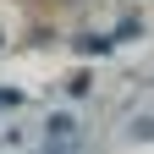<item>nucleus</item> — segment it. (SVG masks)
Here are the masks:
<instances>
[{"label": "nucleus", "mask_w": 154, "mask_h": 154, "mask_svg": "<svg viewBox=\"0 0 154 154\" xmlns=\"http://www.w3.org/2000/svg\"><path fill=\"white\" fill-rule=\"evenodd\" d=\"M17 138H22V132H17V127H6V132H0V149H11Z\"/></svg>", "instance_id": "obj_3"}, {"label": "nucleus", "mask_w": 154, "mask_h": 154, "mask_svg": "<svg viewBox=\"0 0 154 154\" xmlns=\"http://www.w3.org/2000/svg\"><path fill=\"white\" fill-rule=\"evenodd\" d=\"M77 132H83V127H77V116H66V110H55L50 121H44V143H50V154H61L66 143H77Z\"/></svg>", "instance_id": "obj_1"}, {"label": "nucleus", "mask_w": 154, "mask_h": 154, "mask_svg": "<svg viewBox=\"0 0 154 154\" xmlns=\"http://www.w3.org/2000/svg\"><path fill=\"white\" fill-rule=\"evenodd\" d=\"M11 105H22V94H17V88H0V110H11Z\"/></svg>", "instance_id": "obj_2"}]
</instances>
